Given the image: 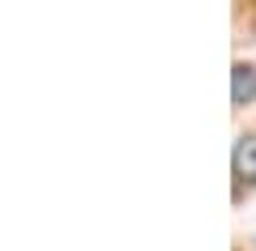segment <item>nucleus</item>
Returning a JSON list of instances; mask_svg holds the SVG:
<instances>
[{
  "label": "nucleus",
  "mask_w": 256,
  "mask_h": 251,
  "mask_svg": "<svg viewBox=\"0 0 256 251\" xmlns=\"http://www.w3.org/2000/svg\"><path fill=\"white\" fill-rule=\"evenodd\" d=\"M252 98H256V68L239 60L235 68H230V102H235V107H248Z\"/></svg>",
  "instance_id": "obj_2"
},
{
  "label": "nucleus",
  "mask_w": 256,
  "mask_h": 251,
  "mask_svg": "<svg viewBox=\"0 0 256 251\" xmlns=\"http://www.w3.org/2000/svg\"><path fill=\"white\" fill-rule=\"evenodd\" d=\"M230 166H235L239 183H256V132L239 136L235 149H230Z\"/></svg>",
  "instance_id": "obj_1"
}]
</instances>
